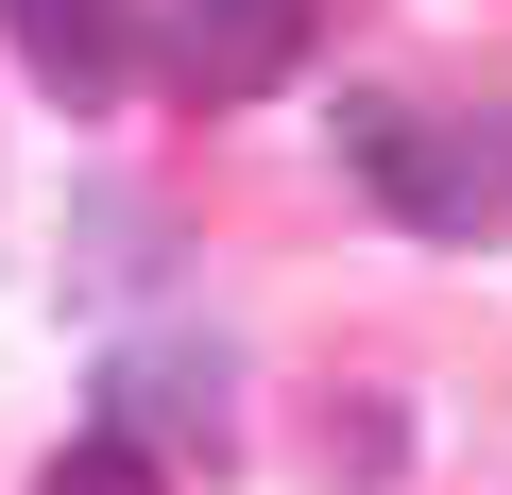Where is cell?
<instances>
[{
    "label": "cell",
    "instance_id": "277c9868",
    "mask_svg": "<svg viewBox=\"0 0 512 495\" xmlns=\"http://www.w3.org/2000/svg\"><path fill=\"white\" fill-rule=\"evenodd\" d=\"M0 35H18V69L86 120V103H120V69H137V18L120 0H0Z\"/></svg>",
    "mask_w": 512,
    "mask_h": 495
},
{
    "label": "cell",
    "instance_id": "3957f363",
    "mask_svg": "<svg viewBox=\"0 0 512 495\" xmlns=\"http://www.w3.org/2000/svg\"><path fill=\"white\" fill-rule=\"evenodd\" d=\"M103 427L120 444H239V410H222V342H120L103 359Z\"/></svg>",
    "mask_w": 512,
    "mask_h": 495
},
{
    "label": "cell",
    "instance_id": "6da1fadb",
    "mask_svg": "<svg viewBox=\"0 0 512 495\" xmlns=\"http://www.w3.org/2000/svg\"><path fill=\"white\" fill-rule=\"evenodd\" d=\"M342 171L410 222V239H478L495 188H512V137L444 120V103H342Z\"/></svg>",
    "mask_w": 512,
    "mask_h": 495
},
{
    "label": "cell",
    "instance_id": "7a4b0ae2",
    "mask_svg": "<svg viewBox=\"0 0 512 495\" xmlns=\"http://www.w3.org/2000/svg\"><path fill=\"white\" fill-rule=\"evenodd\" d=\"M325 35V0H171V86L188 103H274Z\"/></svg>",
    "mask_w": 512,
    "mask_h": 495
},
{
    "label": "cell",
    "instance_id": "5b68a950",
    "mask_svg": "<svg viewBox=\"0 0 512 495\" xmlns=\"http://www.w3.org/2000/svg\"><path fill=\"white\" fill-rule=\"evenodd\" d=\"M35 495H171V478H154V444L86 427V444H52V478H35Z\"/></svg>",
    "mask_w": 512,
    "mask_h": 495
}]
</instances>
